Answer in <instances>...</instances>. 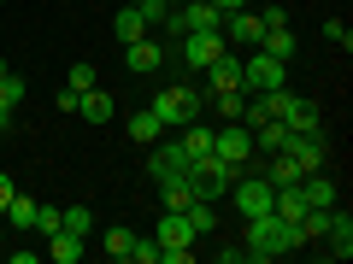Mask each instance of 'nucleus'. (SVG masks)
Instances as JSON below:
<instances>
[{
	"instance_id": "f257e3e1",
	"label": "nucleus",
	"mask_w": 353,
	"mask_h": 264,
	"mask_svg": "<svg viewBox=\"0 0 353 264\" xmlns=\"http://www.w3.org/2000/svg\"><path fill=\"white\" fill-rule=\"evenodd\" d=\"M294 247H301V235H294V223H283L277 212L248 217V241H241L248 258H283V252H294Z\"/></svg>"
},
{
	"instance_id": "f03ea898",
	"label": "nucleus",
	"mask_w": 353,
	"mask_h": 264,
	"mask_svg": "<svg viewBox=\"0 0 353 264\" xmlns=\"http://www.w3.org/2000/svg\"><path fill=\"white\" fill-rule=\"evenodd\" d=\"M165 53H176V65H183V71L201 76L218 53H230V41H224V30H189V36H176Z\"/></svg>"
},
{
	"instance_id": "7ed1b4c3",
	"label": "nucleus",
	"mask_w": 353,
	"mask_h": 264,
	"mask_svg": "<svg viewBox=\"0 0 353 264\" xmlns=\"http://www.w3.org/2000/svg\"><path fill=\"white\" fill-rule=\"evenodd\" d=\"M248 170V164H230V159H218V153H201V159L189 164V182H194V194L201 200H224L230 194V182Z\"/></svg>"
},
{
	"instance_id": "20e7f679",
	"label": "nucleus",
	"mask_w": 353,
	"mask_h": 264,
	"mask_svg": "<svg viewBox=\"0 0 353 264\" xmlns=\"http://www.w3.org/2000/svg\"><path fill=\"white\" fill-rule=\"evenodd\" d=\"M201 82H171L159 94V100H153V112H159V124L165 129H183V124H194V118H201Z\"/></svg>"
},
{
	"instance_id": "39448f33",
	"label": "nucleus",
	"mask_w": 353,
	"mask_h": 264,
	"mask_svg": "<svg viewBox=\"0 0 353 264\" xmlns=\"http://www.w3.org/2000/svg\"><path fill=\"white\" fill-rule=\"evenodd\" d=\"M271 194H277V188L265 182V170H241L236 182H230L224 200H236V212H241V217H265V212H271Z\"/></svg>"
},
{
	"instance_id": "423d86ee",
	"label": "nucleus",
	"mask_w": 353,
	"mask_h": 264,
	"mask_svg": "<svg viewBox=\"0 0 353 264\" xmlns=\"http://www.w3.org/2000/svg\"><path fill=\"white\" fill-rule=\"evenodd\" d=\"M289 82V65L283 59H271V53H241V88H248V94H265V88H283Z\"/></svg>"
},
{
	"instance_id": "0eeeda50",
	"label": "nucleus",
	"mask_w": 353,
	"mask_h": 264,
	"mask_svg": "<svg viewBox=\"0 0 353 264\" xmlns=\"http://www.w3.org/2000/svg\"><path fill=\"white\" fill-rule=\"evenodd\" d=\"M224 41H230V53H253L259 47V36H265V24H259V12L253 6H241V12H224Z\"/></svg>"
},
{
	"instance_id": "6e6552de",
	"label": "nucleus",
	"mask_w": 353,
	"mask_h": 264,
	"mask_svg": "<svg viewBox=\"0 0 353 264\" xmlns=\"http://www.w3.org/2000/svg\"><path fill=\"white\" fill-rule=\"evenodd\" d=\"M183 170H189V153H183V141L165 129V135L153 141V153H148V176L159 182V176H183Z\"/></svg>"
},
{
	"instance_id": "1a4fd4ad",
	"label": "nucleus",
	"mask_w": 353,
	"mask_h": 264,
	"mask_svg": "<svg viewBox=\"0 0 353 264\" xmlns=\"http://www.w3.org/2000/svg\"><path fill=\"white\" fill-rule=\"evenodd\" d=\"M283 153H294V159H301V170H324V159H330V141H324V129H289Z\"/></svg>"
},
{
	"instance_id": "9d476101",
	"label": "nucleus",
	"mask_w": 353,
	"mask_h": 264,
	"mask_svg": "<svg viewBox=\"0 0 353 264\" xmlns=\"http://www.w3.org/2000/svg\"><path fill=\"white\" fill-rule=\"evenodd\" d=\"M212 153H218V159H230V164H248L253 159V129L230 118L224 129H212Z\"/></svg>"
},
{
	"instance_id": "9b49d317",
	"label": "nucleus",
	"mask_w": 353,
	"mask_h": 264,
	"mask_svg": "<svg viewBox=\"0 0 353 264\" xmlns=\"http://www.w3.org/2000/svg\"><path fill=\"white\" fill-rule=\"evenodd\" d=\"M324 252H330V258H353V217H347V206H341V200H336V212H330Z\"/></svg>"
},
{
	"instance_id": "f8f14e48",
	"label": "nucleus",
	"mask_w": 353,
	"mask_h": 264,
	"mask_svg": "<svg viewBox=\"0 0 353 264\" xmlns=\"http://www.w3.org/2000/svg\"><path fill=\"white\" fill-rule=\"evenodd\" d=\"M124 65H130L136 76L159 71V65H165V41H159V36H141V41H130V47H124Z\"/></svg>"
},
{
	"instance_id": "ddd939ff",
	"label": "nucleus",
	"mask_w": 353,
	"mask_h": 264,
	"mask_svg": "<svg viewBox=\"0 0 353 264\" xmlns=\"http://www.w3.org/2000/svg\"><path fill=\"white\" fill-rule=\"evenodd\" d=\"M153 188H159V206H165V212H183V206L201 200V194H194V182H189V170H183V176H159Z\"/></svg>"
},
{
	"instance_id": "4468645a",
	"label": "nucleus",
	"mask_w": 353,
	"mask_h": 264,
	"mask_svg": "<svg viewBox=\"0 0 353 264\" xmlns=\"http://www.w3.org/2000/svg\"><path fill=\"white\" fill-rule=\"evenodd\" d=\"M153 241H159V247H201V235L189 229V217H183V212H165L159 229H153Z\"/></svg>"
},
{
	"instance_id": "2eb2a0df",
	"label": "nucleus",
	"mask_w": 353,
	"mask_h": 264,
	"mask_svg": "<svg viewBox=\"0 0 353 264\" xmlns=\"http://www.w3.org/2000/svg\"><path fill=\"white\" fill-rule=\"evenodd\" d=\"M301 200H306V206H336V200H341V188L330 182L324 170H306V176H301Z\"/></svg>"
},
{
	"instance_id": "dca6fc26",
	"label": "nucleus",
	"mask_w": 353,
	"mask_h": 264,
	"mask_svg": "<svg viewBox=\"0 0 353 264\" xmlns=\"http://www.w3.org/2000/svg\"><path fill=\"white\" fill-rule=\"evenodd\" d=\"M112 112H118V106H112V94H106L101 82H94L83 100H77V118H88V124H112Z\"/></svg>"
},
{
	"instance_id": "f3484780",
	"label": "nucleus",
	"mask_w": 353,
	"mask_h": 264,
	"mask_svg": "<svg viewBox=\"0 0 353 264\" xmlns=\"http://www.w3.org/2000/svg\"><path fill=\"white\" fill-rule=\"evenodd\" d=\"M112 36L124 41V47H130V41H141V36H153V24H148V18H141V6H124V12L112 18Z\"/></svg>"
},
{
	"instance_id": "a211bd4d",
	"label": "nucleus",
	"mask_w": 353,
	"mask_h": 264,
	"mask_svg": "<svg viewBox=\"0 0 353 264\" xmlns=\"http://www.w3.org/2000/svg\"><path fill=\"white\" fill-rule=\"evenodd\" d=\"M41 258H48V264H77V258H83V235H65V229H59V235H48Z\"/></svg>"
},
{
	"instance_id": "6ab92c4d",
	"label": "nucleus",
	"mask_w": 353,
	"mask_h": 264,
	"mask_svg": "<svg viewBox=\"0 0 353 264\" xmlns=\"http://www.w3.org/2000/svg\"><path fill=\"white\" fill-rule=\"evenodd\" d=\"M294 47H301V41H294V24H283V30H265V36H259V53H271V59H283V65L294 59Z\"/></svg>"
},
{
	"instance_id": "aec40b11",
	"label": "nucleus",
	"mask_w": 353,
	"mask_h": 264,
	"mask_svg": "<svg viewBox=\"0 0 353 264\" xmlns=\"http://www.w3.org/2000/svg\"><path fill=\"white\" fill-rule=\"evenodd\" d=\"M165 135V124H159V112L153 106H141L136 118H130V141H141V147H153V141Z\"/></svg>"
},
{
	"instance_id": "412c9836",
	"label": "nucleus",
	"mask_w": 353,
	"mask_h": 264,
	"mask_svg": "<svg viewBox=\"0 0 353 264\" xmlns=\"http://www.w3.org/2000/svg\"><path fill=\"white\" fill-rule=\"evenodd\" d=\"M283 124H289V129H324V118H318L312 100H301V94H294V100L283 106Z\"/></svg>"
},
{
	"instance_id": "4be33fe9",
	"label": "nucleus",
	"mask_w": 353,
	"mask_h": 264,
	"mask_svg": "<svg viewBox=\"0 0 353 264\" xmlns=\"http://www.w3.org/2000/svg\"><path fill=\"white\" fill-rule=\"evenodd\" d=\"M59 229L65 235H94V212H88V206H59Z\"/></svg>"
},
{
	"instance_id": "5701e85b",
	"label": "nucleus",
	"mask_w": 353,
	"mask_h": 264,
	"mask_svg": "<svg viewBox=\"0 0 353 264\" xmlns=\"http://www.w3.org/2000/svg\"><path fill=\"white\" fill-rule=\"evenodd\" d=\"M0 217H6V229H30V223H36V200H24V194H12Z\"/></svg>"
},
{
	"instance_id": "b1692460",
	"label": "nucleus",
	"mask_w": 353,
	"mask_h": 264,
	"mask_svg": "<svg viewBox=\"0 0 353 264\" xmlns=\"http://www.w3.org/2000/svg\"><path fill=\"white\" fill-rule=\"evenodd\" d=\"M183 217H189V229H194V235H212V229H218L212 200H194V206H183Z\"/></svg>"
},
{
	"instance_id": "393cba45",
	"label": "nucleus",
	"mask_w": 353,
	"mask_h": 264,
	"mask_svg": "<svg viewBox=\"0 0 353 264\" xmlns=\"http://www.w3.org/2000/svg\"><path fill=\"white\" fill-rule=\"evenodd\" d=\"M24 94H30V88H24V76H18V71L0 76V106H6V112H18V106H24Z\"/></svg>"
},
{
	"instance_id": "a878e982",
	"label": "nucleus",
	"mask_w": 353,
	"mask_h": 264,
	"mask_svg": "<svg viewBox=\"0 0 353 264\" xmlns=\"http://www.w3.org/2000/svg\"><path fill=\"white\" fill-rule=\"evenodd\" d=\"M136 247V229H106V258H130Z\"/></svg>"
},
{
	"instance_id": "bb28decb",
	"label": "nucleus",
	"mask_w": 353,
	"mask_h": 264,
	"mask_svg": "<svg viewBox=\"0 0 353 264\" xmlns=\"http://www.w3.org/2000/svg\"><path fill=\"white\" fill-rule=\"evenodd\" d=\"M94 82H101V76H94V65H88V59H77V65H71V76H65V88H77V94H88Z\"/></svg>"
},
{
	"instance_id": "cd10ccee",
	"label": "nucleus",
	"mask_w": 353,
	"mask_h": 264,
	"mask_svg": "<svg viewBox=\"0 0 353 264\" xmlns=\"http://www.w3.org/2000/svg\"><path fill=\"white\" fill-rule=\"evenodd\" d=\"M30 229H36L41 241H48V235H59V206H41V200H36V223H30Z\"/></svg>"
},
{
	"instance_id": "c85d7f7f",
	"label": "nucleus",
	"mask_w": 353,
	"mask_h": 264,
	"mask_svg": "<svg viewBox=\"0 0 353 264\" xmlns=\"http://www.w3.org/2000/svg\"><path fill=\"white\" fill-rule=\"evenodd\" d=\"M324 36H330V41H336V47H341V53H347V47H353V30H347V24H341V18H324Z\"/></svg>"
},
{
	"instance_id": "c756f323",
	"label": "nucleus",
	"mask_w": 353,
	"mask_h": 264,
	"mask_svg": "<svg viewBox=\"0 0 353 264\" xmlns=\"http://www.w3.org/2000/svg\"><path fill=\"white\" fill-rule=\"evenodd\" d=\"M130 258H136V264H159V241H153V235L141 241V235H136V247H130Z\"/></svg>"
},
{
	"instance_id": "7c9ffc66",
	"label": "nucleus",
	"mask_w": 353,
	"mask_h": 264,
	"mask_svg": "<svg viewBox=\"0 0 353 264\" xmlns=\"http://www.w3.org/2000/svg\"><path fill=\"white\" fill-rule=\"evenodd\" d=\"M259 24H265V30H283V24H294V18H289V6H265Z\"/></svg>"
},
{
	"instance_id": "2f4dec72",
	"label": "nucleus",
	"mask_w": 353,
	"mask_h": 264,
	"mask_svg": "<svg viewBox=\"0 0 353 264\" xmlns=\"http://www.w3.org/2000/svg\"><path fill=\"white\" fill-rule=\"evenodd\" d=\"M6 247H12V241H6ZM41 258V247H12V264H36Z\"/></svg>"
},
{
	"instance_id": "473e14b6",
	"label": "nucleus",
	"mask_w": 353,
	"mask_h": 264,
	"mask_svg": "<svg viewBox=\"0 0 353 264\" xmlns=\"http://www.w3.org/2000/svg\"><path fill=\"white\" fill-rule=\"evenodd\" d=\"M12 194H18V188H12V176H0V212H6V200H12Z\"/></svg>"
},
{
	"instance_id": "72a5a7b5",
	"label": "nucleus",
	"mask_w": 353,
	"mask_h": 264,
	"mask_svg": "<svg viewBox=\"0 0 353 264\" xmlns=\"http://www.w3.org/2000/svg\"><path fill=\"white\" fill-rule=\"evenodd\" d=\"M218 12H241V6H248V0H212Z\"/></svg>"
},
{
	"instance_id": "f704fd0d",
	"label": "nucleus",
	"mask_w": 353,
	"mask_h": 264,
	"mask_svg": "<svg viewBox=\"0 0 353 264\" xmlns=\"http://www.w3.org/2000/svg\"><path fill=\"white\" fill-rule=\"evenodd\" d=\"M6 129H12V112H6V106H0V135H6Z\"/></svg>"
},
{
	"instance_id": "c9c22d12",
	"label": "nucleus",
	"mask_w": 353,
	"mask_h": 264,
	"mask_svg": "<svg viewBox=\"0 0 353 264\" xmlns=\"http://www.w3.org/2000/svg\"><path fill=\"white\" fill-rule=\"evenodd\" d=\"M0 252H6V217H0Z\"/></svg>"
},
{
	"instance_id": "e433bc0d",
	"label": "nucleus",
	"mask_w": 353,
	"mask_h": 264,
	"mask_svg": "<svg viewBox=\"0 0 353 264\" xmlns=\"http://www.w3.org/2000/svg\"><path fill=\"white\" fill-rule=\"evenodd\" d=\"M0 76H6V53H0Z\"/></svg>"
},
{
	"instance_id": "4c0bfd02",
	"label": "nucleus",
	"mask_w": 353,
	"mask_h": 264,
	"mask_svg": "<svg viewBox=\"0 0 353 264\" xmlns=\"http://www.w3.org/2000/svg\"><path fill=\"white\" fill-rule=\"evenodd\" d=\"M124 6H148V0H124Z\"/></svg>"
}]
</instances>
